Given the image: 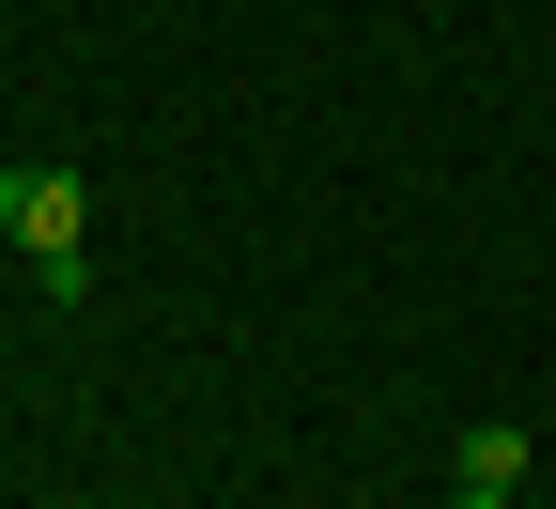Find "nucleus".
Returning <instances> with one entry per match:
<instances>
[{"instance_id": "nucleus-1", "label": "nucleus", "mask_w": 556, "mask_h": 509, "mask_svg": "<svg viewBox=\"0 0 556 509\" xmlns=\"http://www.w3.org/2000/svg\"><path fill=\"white\" fill-rule=\"evenodd\" d=\"M0 232L31 247V278H47L62 309L93 294V186L78 170H0Z\"/></svg>"}, {"instance_id": "nucleus-2", "label": "nucleus", "mask_w": 556, "mask_h": 509, "mask_svg": "<svg viewBox=\"0 0 556 509\" xmlns=\"http://www.w3.org/2000/svg\"><path fill=\"white\" fill-rule=\"evenodd\" d=\"M526 417H464V494H526Z\"/></svg>"}, {"instance_id": "nucleus-3", "label": "nucleus", "mask_w": 556, "mask_h": 509, "mask_svg": "<svg viewBox=\"0 0 556 509\" xmlns=\"http://www.w3.org/2000/svg\"><path fill=\"white\" fill-rule=\"evenodd\" d=\"M448 509H510V494H448Z\"/></svg>"}]
</instances>
